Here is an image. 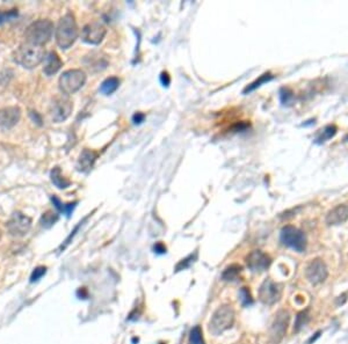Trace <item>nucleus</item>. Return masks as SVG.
<instances>
[{
  "label": "nucleus",
  "mask_w": 348,
  "mask_h": 344,
  "mask_svg": "<svg viewBox=\"0 0 348 344\" xmlns=\"http://www.w3.org/2000/svg\"><path fill=\"white\" fill-rule=\"evenodd\" d=\"M45 58V50L42 45L22 43L14 52V60L24 69H34Z\"/></svg>",
  "instance_id": "obj_1"
},
{
  "label": "nucleus",
  "mask_w": 348,
  "mask_h": 344,
  "mask_svg": "<svg viewBox=\"0 0 348 344\" xmlns=\"http://www.w3.org/2000/svg\"><path fill=\"white\" fill-rule=\"evenodd\" d=\"M55 38L60 49L66 50L73 45L78 38V26L74 16L67 13L60 17L55 30Z\"/></svg>",
  "instance_id": "obj_2"
},
{
  "label": "nucleus",
  "mask_w": 348,
  "mask_h": 344,
  "mask_svg": "<svg viewBox=\"0 0 348 344\" xmlns=\"http://www.w3.org/2000/svg\"><path fill=\"white\" fill-rule=\"evenodd\" d=\"M53 33V23L48 19H41L35 21L28 26L24 31V38L27 43L36 45H44L50 41Z\"/></svg>",
  "instance_id": "obj_3"
},
{
  "label": "nucleus",
  "mask_w": 348,
  "mask_h": 344,
  "mask_svg": "<svg viewBox=\"0 0 348 344\" xmlns=\"http://www.w3.org/2000/svg\"><path fill=\"white\" fill-rule=\"evenodd\" d=\"M235 322V311L229 305L221 306L215 312L211 318L209 329L214 335H221L228 329H230Z\"/></svg>",
  "instance_id": "obj_4"
},
{
  "label": "nucleus",
  "mask_w": 348,
  "mask_h": 344,
  "mask_svg": "<svg viewBox=\"0 0 348 344\" xmlns=\"http://www.w3.org/2000/svg\"><path fill=\"white\" fill-rule=\"evenodd\" d=\"M86 82V74L81 70H67L59 77V89L64 95L78 92Z\"/></svg>",
  "instance_id": "obj_5"
},
{
  "label": "nucleus",
  "mask_w": 348,
  "mask_h": 344,
  "mask_svg": "<svg viewBox=\"0 0 348 344\" xmlns=\"http://www.w3.org/2000/svg\"><path fill=\"white\" fill-rule=\"evenodd\" d=\"M280 239L283 245L289 247L296 252L302 253L307 248V236L304 233L295 226L288 225L281 229Z\"/></svg>",
  "instance_id": "obj_6"
},
{
  "label": "nucleus",
  "mask_w": 348,
  "mask_h": 344,
  "mask_svg": "<svg viewBox=\"0 0 348 344\" xmlns=\"http://www.w3.org/2000/svg\"><path fill=\"white\" fill-rule=\"evenodd\" d=\"M73 105L72 101L66 95L56 96L50 105V116L56 123L66 121L72 113Z\"/></svg>",
  "instance_id": "obj_7"
},
{
  "label": "nucleus",
  "mask_w": 348,
  "mask_h": 344,
  "mask_svg": "<svg viewBox=\"0 0 348 344\" xmlns=\"http://www.w3.org/2000/svg\"><path fill=\"white\" fill-rule=\"evenodd\" d=\"M289 320L290 317L287 311L281 310L276 313L274 321H273L270 329V339L272 343L279 344L282 341L287 333V329H288Z\"/></svg>",
  "instance_id": "obj_8"
},
{
  "label": "nucleus",
  "mask_w": 348,
  "mask_h": 344,
  "mask_svg": "<svg viewBox=\"0 0 348 344\" xmlns=\"http://www.w3.org/2000/svg\"><path fill=\"white\" fill-rule=\"evenodd\" d=\"M31 226V219L22 212H14L9 220L7 221L6 227L10 235L13 236H23L26 235Z\"/></svg>",
  "instance_id": "obj_9"
},
{
  "label": "nucleus",
  "mask_w": 348,
  "mask_h": 344,
  "mask_svg": "<svg viewBox=\"0 0 348 344\" xmlns=\"http://www.w3.org/2000/svg\"><path fill=\"white\" fill-rule=\"evenodd\" d=\"M282 296V285L268 278L260 286L259 298L265 305H273L278 303Z\"/></svg>",
  "instance_id": "obj_10"
},
{
  "label": "nucleus",
  "mask_w": 348,
  "mask_h": 344,
  "mask_svg": "<svg viewBox=\"0 0 348 344\" xmlns=\"http://www.w3.org/2000/svg\"><path fill=\"white\" fill-rule=\"evenodd\" d=\"M306 276L311 284L318 285L326 281L329 276V269L322 259H315L308 264Z\"/></svg>",
  "instance_id": "obj_11"
},
{
  "label": "nucleus",
  "mask_w": 348,
  "mask_h": 344,
  "mask_svg": "<svg viewBox=\"0 0 348 344\" xmlns=\"http://www.w3.org/2000/svg\"><path fill=\"white\" fill-rule=\"evenodd\" d=\"M106 36V28L102 23L94 21L82 28L81 30V38L82 41L88 43V44H100L102 39Z\"/></svg>",
  "instance_id": "obj_12"
},
{
  "label": "nucleus",
  "mask_w": 348,
  "mask_h": 344,
  "mask_svg": "<svg viewBox=\"0 0 348 344\" xmlns=\"http://www.w3.org/2000/svg\"><path fill=\"white\" fill-rule=\"evenodd\" d=\"M272 263L271 257L266 253L261 252V250H253L252 253L249 254L246 257V264L250 270L254 272L265 271L267 268H270Z\"/></svg>",
  "instance_id": "obj_13"
},
{
  "label": "nucleus",
  "mask_w": 348,
  "mask_h": 344,
  "mask_svg": "<svg viewBox=\"0 0 348 344\" xmlns=\"http://www.w3.org/2000/svg\"><path fill=\"white\" fill-rule=\"evenodd\" d=\"M348 220V204H340L333 207L329 213L326 214V224L329 226H337L342 225Z\"/></svg>",
  "instance_id": "obj_14"
},
{
  "label": "nucleus",
  "mask_w": 348,
  "mask_h": 344,
  "mask_svg": "<svg viewBox=\"0 0 348 344\" xmlns=\"http://www.w3.org/2000/svg\"><path fill=\"white\" fill-rule=\"evenodd\" d=\"M21 110L19 107H7L0 109V127L9 129L13 128L20 121Z\"/></svg>",
  "instance_id": "obj_15"
},
{
  "label": "nucleus",
  "mask_w": 348,
  "mask_h": 344,
  "mask_svg": "<svg viewBox=\"0 0 348 344\" xmlns=\"http://www.w3.org/2000/svg\"><path fill=\"white\" fill-rule=\"evenodd\" d=\"M63 62L59 58V56L57 55L55 51L49 52V55L45 57V64L43 67V72H44L48 77H51L53 74H56L58 71L62 69Z\"/></svg>",
  "instance_id": "obj_16"
},
{
  "label": "nucleus",
  "mask_w": 348,
  "mask_h": 344,
  "mask_svg": "<svg viewBox=\"0 0 348 344\" xmlns=\"http://www.w3.org/2000/svg\"><path fill=\"white\" fill-rule=\"evenodd\" d=\"M96 158H98V153L92 151V150L85 149L84 151L81 152L80 157H79L77 168L79 172H88L89 170H92L93 165H94Z\"/></svg>",
  "instance_id": "obj_17"
},
{
  "label": "nucleus",
  "mask_w": 348,
  "mask_h": 344,
  "mask_svg": "<svg viewBox=\"0 0 348 344\" xmlns=\"http://www.w3.org/2000/svg\"><path fill=\"white\" fill-rule=\"evenodd\" d=\"M50 177H51V182L56 185L58 189H66L70 187L71 182L63 176L62 171L59 167H55L50 173Z\"/></svg>",
  "instance_id": "obj_18"
},
{
  "label": "nucleus",
  "mask_w": 348,
  "mask_h": 344,
  "mask_svg": "<svg viewBox=\"0 0 348 344\" xmlns=\"http://www.w3.org/2000/svg\"><path fill=\"white\" fill-rule=\"evenodd\" d=\"M118 86H120L118 78L109 77L107 78L105 81H102L101 86H100V93L103 95H112L114 92H116Z\"/></svg>",
  "instance_id": "obj_19"
},
{
  "label": "nucleus",
  "mask_w": 348,
  "mask_h": 344,
  "mask_svg": "<svg viewBox=\"0 0 348 344\" xmlns=\"http://www.w3.org/2000/svg\"><path fill=\"white\" fill-rule=\"evenodd\" d=\"M337 134V127L336 125H326L324 129H322L321 132L317 135V137L315 139L316 144H324L330 139L333 138Z\"/></svg>",
  "instance_id": "obj_20"
},
{
  "label": "nucleus",
  "mask_w": 348,
  "mask_h": 344,
  "mask_svg": "<svg viewBox=\"0 0 348 344\" xmlns=\"http://www.w3.org/2000/svg\"><path fill=\"white\" fill-rule=\"evenodd\" d=\"M273 79H274V76H273L272 73H270V72L264 73L263 76H260L256 81H253L252 84H250L245 89H244V94H247V93L256 91L257 88L260 87V86H263L264 84H267V82L272 81Z\"/></svg>",
  "instance_id": "obj_21"
},
{
  "label": "nucleus",
  "mask_w": 348,
  "mask_h": 344,
  "mask_svg": "<svg viewBox=\"0 0 348 344\" xmlns=\"http://www.w3.org/2000/svg\"><path fill=\"white\" fill-rule=\"evenodd\" d=\"M242 269V266H239V264H231V266L225 268L223 274H222V278L227 282L236 281V279H238Z\"/></svg>",
  "instance_id": "obj_22"
},
{
  "label": "nucleus",
  "mask_w": 348,
  "mask_h": 344,
  "mask_svg": "<svg viewBox=\"0 0 348 344\" xmlns=\"http://www.w3.org/2000/svg\"><path fill=\"white\" fill-rule=\"evenodd\" d=\"M57 220H58V214L52 212V211H46L45 213H43L41 218V224L44 228H49L51 227Z\"/></svg>",
  "instance_id": "obj_23"
},
{
  "label": "nucleus",
  "mask_w": 348,
  "mask_h": 344,
  "mask_svg": "<svg viewBox=\"0 0 348 344\" xmlns=\"http://www.w3.org/2000/svg\"><path fill=\"white\" fill-rule=\"evenodd\" d=\"M189 344H204L202 329L200 326H196L191 331V335H189Z\"/></svg>",
  "instance_id": "obj_24"
},
{
  "label": "nucleus",
  "mask_w": 348,
  "mask_h": 344,
  "mask_svg": "<svg viewBox=\"0 0 348 344\" xmlns=\"http://www.w3.org/2000/svg\"><path fill=\"white\" fill-rule=\"evenodd\" d=\"M308 321H309V313H308V311L301 312V313L297 314L296 317V322H295V327H294V331L300 332L301 329L308 324Z\"/></svg>",
  "instance_id": "obj_25"
},
{
  "label": "nucleus",
  "mask_w": 348,
  "mask_h": 344,
  "mask_svg": "<svg viewBox=\"0 0 348 344\" xmlns=\"http://www.w3.org/2000/svg\"><path fill=\"white\" fill-rule=\"evenodd\" d=\"M239 300H240V303H242L243 306L252 305L253 298H252V295H251L249 289L242 288V290L239 291Z\"/></svg>",
  "instance_id": "obj_26"
},
{
  "label": "nucleus",
  "mask_w": 348,
  "mask_h": 344,
  "mask_svg": "<svg viewBox=\"0 0 348 344\" xmlns=\"http://www.w3.org/2000/svg\"><path fill=\"white\" fill-rule=\"evenodd\" d=\"M280 99L283 106H290L294 100V94L289 88H282L280 91Z\"/></svg>",
  "instance_id": "obj_27"
},
{
  "label": "nucleus",
  "mask_w": 348,
  "mask_h": 344,
  "mask_svg": "<svg viewBox=\"0 0 348 344\" xmlns=\"http://www.w3.org/2000/svg\"><path fill=\"white\" fill-rule=\"evenodd\" d=\"M196 253L192 254V255H189L188 257H186V259L184 260H181L180 262H179L177 264V267H175V271H180V270H185V269H187L192 266V264L195 262V260H196Z\"/></svg>",
  "instance_id": "obj_28"
},
{
  "label": "nucleus",
  "mask_w": 348,
  "mask_h": 344,
  "mask_svg": "<svg viewBox=\"0 0 348 344\" xmlns=\"http://www.w3.org/2000/svg\"><path fill=\"white\" fill-rule=\"evenodd\" d=\"M17 16V12L15 9L8 10V12H0V24L5 23L6 21L13 20L14 17Z\"/></svg>",
  "instance_id": "obj_29"
},
{
  "label": "nucleus",
  "mask_w": 348,
  "mask_h": 344,
  "mask_svg": "<svg viewBox=\"0 0 348 344\" xmlns=\"http://www.w3.org/2000/svg\"><path fill=\"white\" fill-rule=\"evenodd\" d=\"M45 272H46V268L45 267H38L35 269V270L33 271V274H31V282H36L38 281L39 278L42 277L43 275H45Z\"/></svg>",
  "instance_id": "obj_30"
},
{
  "label": "nucleus",
  "mask_w": 348,
  "mask_h": 344,
  "mask_svg": "<svg viewBox=\"0 0 348 344\" xmlns=\"http://www.w3.org/2000/svg\"><path fill=\"white\" fill-rule=\"evenodd\" d=\"M160 82L164 87H168L171 84V78L168 76L167 72H161L160 74Z\"/></svg>",
  "instance_id": "obj_31"
},
{
  "label": "nucleus",
  "mask_w": 348,
  "mask_h": 344,
  "mask_svg": "<svg viewBox=\"0 0 348 344\" xmlns=\"http://www.w3.org/2000/svg\"><path fill=\"white\" fill-rule=\"evenodd\" d=\"M145 120V115L143 113H136L134 116H132V122L134 124H142Z\"/></svg>",
  "instance_id": "obj_32"
},
{
  "label": "nucleus",
  "mask_w": 348,
  "mask_h": 344,
  "mask_svg": "<svg viewBox=\"0 0 348 344\" xmlns=\"http://www.w3.org/2000/svg\"><path fill=\"white\" fill-rule=\"evenodd\" d=\"M153 250H155L157 254H164L166 253V247H165L161 242H158L156 243L155 247H153Z\"/></svg>",
  "instance_id": "obj_33"
},
{
  "label": "nucleus",
  "mask_w": 348,
  "mask_h": 344,
  "mask_svg": "<svg viewBox=\"0 0 348 344\" xmlns=\"http://www.w3.org/2000/svg\"><path fill=\"white\" fill-rule=\"evenodd\" d=\"M321 334H322V332H318V333H316V336H312V338L309 340V344H311L312 342H315L316 341V340H317L318 338H319V336H321Z\"/></svg>",
  "instance_id": "obj_34"
},
{
  "label": "nucleus",
  "mask_w": 348,
  "mask_h": 344,
  "mask_svg": "<svg viewBox=\"0 0 348 344\" xmlns=\"http://www.w3.org/2000/svg\"><path fill=\"white\" fill-rule=\"evenodd\" d=\"M346 141H348V137H347V138H346Z\"/></svg>",
  "instance_id": "obj_35"
}]
</instances>
